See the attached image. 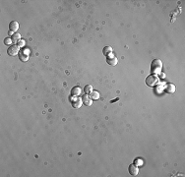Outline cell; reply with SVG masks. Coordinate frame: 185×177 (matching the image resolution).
Returning a JSON list of instances; mask_svg holds the SVG:
<instances>
[{
	"mask_svg": "<svg viewBox=\"0 0 185 177\" xmlns=\"http://www.w3.org/2000/svg\"><path fill=\"white\" fill-rule=\"evenodd\" d=\"M165 92L167 93H173L175 92V86L172 84H167L165 87Z\"/></svg>",
	"mask_w": 185,
	"mask_h": 177,
	"instance_id": "obj_6",
	"label": "cell"
},
{
	"mask_svg": "<svg viewBox=\"0 0 185 177\" xmlns=\"http://www.w3.org/2000/svg\"><path fill=\"white\" fill-rule=\"evenodd\" d=\"M24 45H25V40H22L18 42V46H19V47H22V46H24Z\"/></svg>",
	"mask_w": 185,
	"mask_h": 177,
	"instance_id": "obj_17",
	"label": "cell"
},
{
	"mask_svg": "<svg viewBox=\"0 0 185 177\" xmlns=\"http://www.w3.org/2000/svg\"><path fill=\"white\" fill-rule=\"evenodd\" d=\"M82 104H83L82 98L76 97V99H75V101H72V105H73V107H74V108H80Z\"/></svg>",
	"mask_w": 185,
	"mask_h": 177,
	"instance_id": "obj_8",
	"label": "cell"
},
{
	"mask_svg": "<svg viewBox=\"0 0 185 177\" xmlns=\"http://www.w3.org/2000/svg\"><path fill=\"white\" fill-rule=\"evenodd\" d=\"M28 59H29L28 51L22 50V51L20 52V60L23 61V62H26V61H28Z\"/></svg>",
	"mask_w": 185,
	"mask_h": 177,
	"instance_id": "obj_10",
	"label": "cell"
},
{
	"mask_svg": "<svg viewBox=\"0 0 185 177\" xmlns=\"http://www.w3.org/2000/svg\"><path fill=\"white\" fill-rule=\"evenodd\" d=\"M135 163H136V164H138V165H140L142 163V161H139V158H137L136 161H135Z\"/></svg>",
	"mask_w": 185,
	"mask_h": 177,
	"instance_id": "obj_18",
	"label": "cell"
},
{
	"mask_svg": "<svg viewBox=\"0 0 185 177\" xmlns=\"http://www.w3.org/2000/svg\"><path fill=\"white\" fill-rule=\"evenodd\" d=\"M118 99H119V98H118V97H117V98H115V99H113V101H110V102H111V103H112V102H114V101H118Z\"/></svg>",
	"mask_w": 185,
	"mask_h": 177,
	"instance_id": "obj_19",
	"label": "cell"
},
{
	"mask_svg": "<svg viewBox=\"0 0 185 177\" xmlns=\"http://www.w3.org/2000/svg\"><path fill=\"white\" fill-rule=\"evenodd\" d=\"M102 52H104V54H105V56H108L109 54L112 53V48L110 46H105V48H104V50H102Z\"/></svg>",
	"mask_w": 185,
	"mask_h": 177,
	"instance_id": "obj_14",
	"label": "cell"
},
{
	"mask_svg": "<svg viewBox=\"0 0 185 177\" xmlns=\"http://www.w3.org/2000/svg\"><path fill=\"white\" fill-rule=\"evenodd\" d=\"M19 29V24L17 23L16 21H12L10 24H9V30L12 32H15Z\"/></svg>",
	"mask_w": 185,
	"mask_h": 177,
	"instance_id": "obj_7",
	"label": "cell"
},
{
	"mask_svg": "<svg viewBox=\"0 0 185 177\" xmlns=\"http://www.w3.org/2000/svg\"><path fill=\"white\" fill-rule=\"evenodd\" d=\"M160 83V80L156 75H150L146 78V85L149 87H156Z\"/></svg>",
	"mask_w": 185,
	"mask_h": 177,
	"instance_id": "obj_2",
	"label": "cell"
},
{
	"mask_svg": "<svg viewBox=\"0 0 185 177\" xmlns=\"http://www.w3.org/2000/svg\"><path fill=\"white\" fill-rule=\"evenodd\" d=\"M161 68H162V63L160 59H154L152 64H151V72L153 73V75L161 73Z\"/></svg>",
	"mask_w": 185,
	"mask_h": 177,
	"instance_id": "obj_1",
	"label": "cell"
},
{
	"mask_svg": "<svg viewBox=\"0 0 185 177\" xmlns=\"http://www.w3.org/2000/svg\"><path fill=\"white\" fill-rule=\"evenodd\" d=\"M84 91H85V93H90L91 92H92V86H91V85H87V86H85Z\"/></svg>",
	"mask_w": 185,
	"mask_h": 177,
	"instance_id": "obj_15",
	"label": "cell"
},
{
	"mask_svg": "<svg viewBox=\"0 0 185 177\" xmlns=\"http://www.w3.org/2000/svg\"><path fill=\"white\" fill-rule=\"evenodd\" d=\"M81 93H82V91H81V88L79 87H74L72 88V92H71V95L72 96H75V97H78V96H80Z\"/></svg>",
	"mask_w": 185,
	"mask_h": 177,
	"instance_id": "obj_11",
	"label": "cell"
},
{
	"mask_svg": "<svg viewBox=\"0 0 185 177\" xmlns=\"http://www.w3.org/2000/svg\"><path fill=\"white\" fill-rule=\"evenodd\" d=\"M82 101H83V104L87 105V106H91L92 104V99L90 96H87V95L82 97Z\"/></svg>",
	"mask_w": 185,
	"mask_h": 177,
	"instance_id": "obj_5",
	"label": "cell"
},
{
	"mask_svg": "<svg viewBox=\"0 0 185 177\" xmlns=\"http://www.w3.org/2000/svg\"><path fill=\"white\" fill-rule=\"evenodd\" d=\"M139 172V168L136 164H130L129 165V173L133 175V176H136Z\"/></svg>",
	"mask_w": 185,
	"mask_h": 177,
	"instance_id": "obj_4",
	"label": "cell"
},
{
	"mask_svg": "<svg viewBox=\"0 0 185 177\" xmlns=\"http://www.w3.org/2000/svg\"><path fill=\"white\" fill-rule=\"evenodd\" d=\"M90 97H91V98L94 99V101H97V99L100 98V93H99V92H97V91H92V92L90 93Z\"/></svg>",
	"mask_w": 185,
	"mask_h": 177,
	"instance_id": "obj_12",
	"label": "cell"
},
{
	"mask_svg": "<svg viewBox=\"0 0 185 177\" xmlns=\"http://www.w3.org/2000/svg\"><path fill=\"white\" fill-rule=\"evenodd\" d=\"M106 62L108 63L109 65H111V66H115L117 64V58L116 57H114L113 55H110V56L107 57V59H106Z\"/></svg>",
	"mask_w": 185,
	"mask_h": 177,
	"instance_id": "obj_9",
	"label": "cell"
},
{
	"mask_svg": "<svg viewBox=\"0 0 185 177\" xmlns=\"http://www.w3.org/2000/svg\"><path fill=\"white\" fill-rule=\"evenodd\" d=\"M18 51H19V46H18V45H15V44H14V45H11V46L7 49V52H8V54L10 56H15L17 53H18Z\"/></svg>",
	"mask_w": 185,
	"mask_h": 177,
	"instance_id": "obj_3",
	"label": "cell"
},
{
	"mask_svg": "<svg viewBox=\"0 0 185 177\" xmlns=\"http://www.w3.org/2000/svg\"><path fill=\"white\" fill-rule=\"evenodd\" d=\"M11 42H13V40H12V38H10V37H7V38H5V40H4V43L5 44H10Z\"/></svg>",
	"mask_w": 185,
	"mask_h": 177,
	"instance_id": "obj_16",
	"label": "cell"
},
{
	"mask_svg": "<svg viewBox=\"0 0 185 177\" xmlns=\"http://www.w3.org/2000/svg\"><path fill=\"white\" fill-rule=\"evenodd\" d=\"M12 40H13V42H14V43H15V42H19V41L21 40L20 34H17V32L13 34L12 35Z\"/></svg>",
	"mask_w": 185,
	"mask_h": 177,
	"instance_id": "obj_13",
	"label": "cell"
}]
</instances>
